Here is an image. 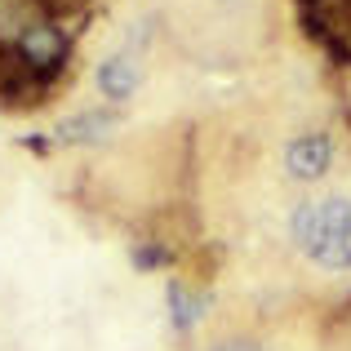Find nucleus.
<instances>
[{
  "mask_svg": "<svg viewBox=\"0 0 351 351\" xmlns=\"http://www.w3.org/2000/svg\"><path fill=\"white\" fill-rule=\"evenodd\" d=\"M14 49L23 53V62L45 80V85H53V80L67 71V58H71V32L58 23V18L45 14V18H36V23L27 27L23 36H18Z\"/></svg>",
  "mask_w": 351,
  "mask_h": 351,
  "instance_id": "1",
  "label": "nucleus"
},
{
  "mask_svg": "<svg viewBox=\"0 0 351 351\" xmlns=\"http://www.w3.org/2000/svg\"><path fill=\"white\" fill-rule=\"evenodd\" d=\"M289 236L307 254L329 236H351V196H325V200H302L289 214Z\"/></svg>",
  "mask_w": 351,
  "mask_h": 351,
  "instance_id": "2",
  "label": "nucleus"
},
{
  "mask_svg": "<svg viewBox=\"0 0 351 351\" xmlns=\"http://www.w3.org/2000/svg\"><path fill=\"white\" fill-rule=\"evenodd\" d=\"M45 94H49V85L23 62V53L14 45H0V103L5 107H32Z\"/></svg>",
  "mask_w": 351,
  "mask_h": 351,
  "instance_id": "3",
  "label": "nucleus"
},
{
  "mask_svg": "<svg viewBox=\"0 0 351 351\" xmlns=\"http://www.w3.org/2000/svg\"><path fill=\"white\" fill-rule=\"evenodd\" d=\"M334 165V138L329 134H298L285 147V173L293 182H320Z\"/></svg>",
  "mask_w": 351,
  "mask_h": 351,
  "instance_id": "4",
  "label": "nucleus"
},
{
  "mask_svg": "<svg viewBox=\"0 0 351 351\" xmlns=\"http://www.w3.org/2000/svg\"><path fill=\"white\" fill-rule=\"evenodd\" d=\"M112 134H116V112H107V107H85V112L58 120V129H53V143H67V147H98V143H107Z\"/></svg>",
  "mask_w": 351,
  "mask_h": 351,
  "instance_id": "5",
  "label": "nucleus"
},
{
  "mask_svg": "<svg viewBox=\"0 0 351 351\" xmlns=\"http://www.w3.org/2000/svg\"><path fill=\"white\" fill-rule=\"evenodd\" d=\"M94 85H98V94H103L107 103L134 98V89L143 85V62H138V53H107V58L98 62V71H94Z\"/></svg>",
  "mask_w": 351,
  "mask_h": 351,
  "instance_id": "6",
  "label": "nucleus"
},
{
  "mask_svg": "<svg viewBox=\"0 0 351 351\" xmlns=\"http://www.w3.org/2000/svg\"><path fill=\"white\" fill-rule=\"evenodd\" d=\"M165 302H169V325H173V334H191V329L205 320V311H209V293L205 289H191V285H182V280H169Z\"/></svg>",
  "mask_w": 351,
  "mask_h": 351,
  "instance_id": "7",
  "label": "nucleus"
},
{
  "mask_svg": "<svg viewBox=\"0 0 351 351\" xmlns=\"http://www.w3.org/2000/svg\"><path fill=\"white\" fill-rule=\"evenodd\" d=\"M36 18H45V0H0V45H18Z\"/></svg>",
  "mask_w": 351,
  "mask_h": 351,
  "instance_id": "8",
  "label": "nucleus"
},
{
  "mask_svg": "<svg viewBox=\"0 0 351 351\" xmlns=\"http://www.w3.org/2000/svg\"><path fill=\"white\" fill-rule=\"evenodd\" d=\"M307 258L325 271H351V236H329L316 249H307Z\"/></svg>",
  "mask_w": 351,
  "mask_h": 351,
  "instance_id": "9",
  "label": "nucleus"
},
{
  "mask_svg": "<svg viewBox=\"0 0 351 351\" xmlns=\"http://www.w3.org/2000/svg\"><path fill=\"white\" fill-rule=\"evenodd\" d=\"M129 258H134V267H138V271H156V267H165V263H169V249H165L160 240H138Z\"/></svg>",
  "mask_w": 351,
  "mask_h": 351,
  "instance_id": "10",
  "label": "nucleus"
},
{
  "mask_svg": "<svg viewBox=\"0 0 351 351\" xmlns=\"http://www.w3.org/2000/svg\"><path fill=\"white\" fill-rule=\"evenodd\" d=\"M205 351H267V347L254 343V338H218V343H209Z\"/></svg>",
  "mask_w": 351,
  "mask_h": 351,
  "instance_id": "11",
  "label": "nucleus"
}]
</instances>
